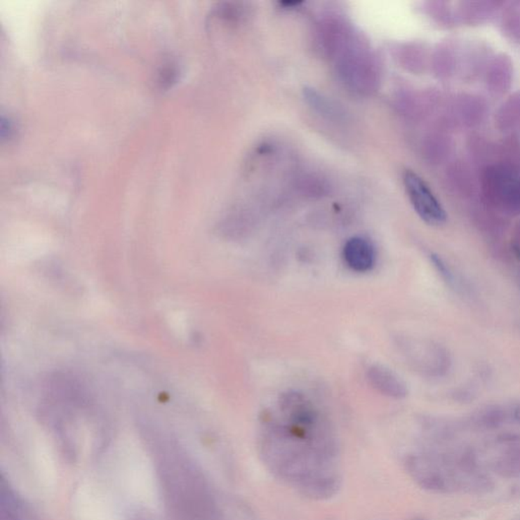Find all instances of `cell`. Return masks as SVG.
<instances>
[{
  "label": "cell",
  "instance_id": "1",
  "mask_svg": "<svg viewBox=\"0 0 520 520\" xmlns=\"http://www.w3.org/2000/svg\"><path fill=\"white\" fill-rule=\"evenodd\" d=\"M258 449L274 476L305 496L324 500L340 489L337 438L304 394H283L276 412L263 415Z\"/></svg>",
  "mask_w": 520,
  "mask_h": 520
},
{
  "label": "cell",
  "instance_id": "5",
  "mask_svg": "<svg viewBox=\"0 0 520 520\" xmlns=\"http://www.w3.org/2000/svg\"><path fill=\"white\" fill-rule=\"evenodd\" d=\"M498 469L503 476H520V448L512 449L499 460Z\"/></svg>",
  "mask_w": 520,
  "mask_h": 520
},
{
  "label": "cell",
  "instance_id": "2",
  "mask_svg": "<svg viewBox=\"0 0 520 520\" xmlns=\"http://www.w3.org/2000/svg\"><path fill=\"white\" fill-rule=\"evenodd\" d=\"M404 182L411 204L419 217L431 226L445 224L447 215L444 206L423 179L413 171H406Z\"/></svg>",
  "mask_w": 520,
  "mask_h": 520
},
{
  "label": "cell",
  "instance_id": "4",
  "mask_svg": "<svg viewBox=\"0 0 520 520\" xmlns=\"http://www.w3.org/2000/svg\"><path fill=\"white\" fill-rule=\"evenodd\" d=\"M367 379L377 392L392 399H404L408 394V388L401 377L389 368L375 364L368 368Z\"/></svg>",
  "mask_w": 520,
  "mask_h": 520
},
{
  "label": "cell",
  "instance_id": "3",
  "mask_svg": "<svg viewBox=\"0 0 520 520\" xmlns=\"http://www.w3.org/2000/svg\"><path fill=\"white\" fill-rule=\"evenodd\" d=\"M342 258L354 272H367L375 265L376 251L372 243L365 238L353 237L345 244Z\"/></svg>",
  "mask_w": 520,
  "mask_h": 520
},
{
  "label": "cell",
  "instance_id": "6",
  "mask_svg": "<svg viewBox=\"0 0 520 520\" xmlns=\"http://www.w3.org/2000/svg\"><path fill=\"white\" fill-rule=\"evenodd\" d=\"M177 76H178V69L175 67L174 63H168L161 70L160 76H159V83H160L161 88L172 87V85L177 81Z\"/></svg>",
  "mask_w": 520,
  "mask_h": 520
},
{
  "label": "cell",
  "instance_id": "7",
  "mask_svg": "<svg viewBox=\"0 0 520 520\" xmlns=\"http://www.w3.org/2000/svg\"><path fill=\"white\" fill-rule=\"evenodd\" d=\"M516 417L520 420V410L516 413Z\"/></svg>",
  "mask_w": 520,
  "mask_h": 520
}]
</instances>
